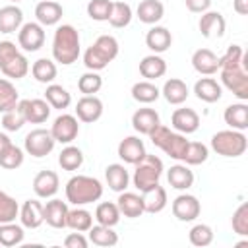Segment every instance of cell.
<instances>
[{
  "mask_svg": "<svg viewBox=\"0 0 248 248\" xmlns=\"http://www.w3.org/2000/svg\"><path fill=\"white\" fill-rule=\"evenodd\" d=\"M221 83L240 101H248V62L240 45H231L219 56Z\"/></svg>",
  "mask_w": 248,
  "mask_h": 248,
  "instance_id": "obj_1",
  "label": "cell"
},
{
  "mask_svg": "<svg viewBox=\"0 0 248 248\" xmlns=\"http://www.w3.org/2000/svg\"><path fill=\"white\" fill-rule=\"evenodd\" d=\"M79 33L74 25L62 23L56 27L52 37V58L62 66H70L79 58Z\"/></svg>",
  "mask_w": 248,
  "mask_h": 248,
  "instance_id": "obj_2",
  "label": "cell"
},
{
  "mask_svg": "<svg viewBox=\"0 0 248 248\" xmlns=\"http://www.w3.org/2000/svg\"><path fill=\"white\" fill-rule=\"evenodd\" d=\"M103 196V184L95 176L76 174L66 182V200L72 205H87Z\"/></svg>",
  "mask_w": 248,
  "mask_h": 248,
  "instance_id": "obj_3",
  "label": "cell"
},
{
  "mask_svg": "<svg viewBox=\"0 0 248 248\" xmlns=\"http://www.w3.org/2000/svg\"><path fill=\"white\" fill-rule=\"evenodd\" d=\"M118 41L112 35H101L97 41L83 52V64L91 72L105 70L118 56Z\"/></svg>",
  "mask_w": 248,
  "mask_h": 248,
  "instance_id": "obj_4",
  "label": "cell"
},
{
  "mask_svg": "<svg viewBox=\"0 0 248 248\" xmlns=\"http://www.w3.org/2000/svg\"><path fill=\"white\" fill-rule=\"evenodd\" d=\"M149 140L155 147H159L161 151H165L170 159H176V161H182L184 153H186V147H188V141L184 134L176 132V130H170L163 124H159L151 134H149Z\"/></svg>",
  "mask_w": 248,
  "mask_h": 248,
  "instance_id": "obj_5",
  "label": "cell"
},
{
  "mask_svg": "<svg viewBox=\"0 0 248 248\" xmlns=\"http://www.w3.org/2000/svg\"><path fill=\"white\" fill-rule=\"evenodd\" d=\"M248 147V138L240 130H219L211 136V149L221 157H240Z\"/></svg>",
  "mask_w": 248,
  "mask_h": 248,
  "instance_id": "obj_6",
  "label": "cell"
},
{
  "mask_svg": "<svg viewBox=\"0 0 248 248\" xmlns=\"http://www.w3.org/2000/svg\"><path fill=\"white\" fill-rule=\"evenodd\" d=\"M134 174H132V182L140 192H145L149 188H153L155 184H159V178L165 170L163 161L157 155H149L145 153L141 161H138L134 165Z\"/></svg>",
  "mask_w": 248,
  "mask_h": 248,
  "instance_id": "obj_7",
  "label": "cell"
},
{
  "mask_svg": "<svg viewBox=\"0 0 248 248\" xmlns=\"http://www.w3.org/2000/svg\"><path fill=\"white\" fill-rule=\"evenodd\" d=\"M56 145V140L52 138L50 130H45V128H35L31 130L27 136H25V141H23V147L25 151L31 155V157H46Z\"/></svg>",
  "mask_w": 248,
  "mask_h": 248,
  "instance_id": "obj_8",
  "label": "cell"
},
{
  "mask_svg": "<svg viewBox=\"0 0 248 248\" xmlns=\"http://www.w3.org/2000/svg\"><path fill=\"white\" fill-rule=\"evenodd\" d=\"M17 45L25 52H37L45 45V27L39 21H27L17 29Z\"/></svg>",
  "mask_w": 248,
  "mask_h": 248,
  "instance_id": "obj_9",
  "label": "cell"
},
{
  "mask_svg": "<svg viewBox=\"0 0 248 248\" xmlns=\"http://www.w3.org/2000/svg\"><path fill=\"white\" fill-rule=\"evenodd\" d=\"M50 134L52 138L58 141V143H72L78 134H79V122H78V116L74 114H66L62 112L60 116L54 118L52 126H50Z\"/></svg>",
  "mask_w": 248,
  "mask_h": 248,
  "instance_id": "obj_10",
  "label": "cell"
},
{
  "mask_svg": "<svg viewBox=\"0 0 248 248\" xmlns=\"http://www.w3.org/2000/svg\"><path fill=\"white\" fill-rule=\"evenodd\" d=\"M172 215L182 221V223H190V221H196L202 213V203L196 196L192 194H180L172 200Z\"/></svg>",
  "mask_w": 248,
  "mask_h": 248,
  "instance_id": "obj_11",
  "label": "cell"
},
{
  "mask_svg": "<svg viewBox=\"0 0 248 248\" xmlns=\"http://www.w3.org/2000/svg\"><path fill=\"white\" fill-rule=\"evenodd\" d=\"M76 116L79 122L93 124L103 116V101L95 95H83L76 103Z\"/></svg>",
  "mask_w": 248,
  "mask_h": 248,
  "instance_id": "obj_12",
  "label": "cell"
},
{
  "mask_svg": "<svg viewBox=\"0 0 248 248\" xmlns=\"http://www.w3.org/2000/svg\"><path fill=\"white\" fill-rule=\"evenodd\" d=\"M17 105L25 116V122L43 124L50 116V105L45 99H21Z\"/></svg>",
  "mask_w": 248,
  "mask_h": 248,
  "instance_id": "obj_13",
  "label": "cell"
},
{
  "mask_svg": "<svg viewBox=\"0 0 248 248\" xmlns=\"http://www.w3.org/2000/svg\"><path fill=\"white\" fill-rule=\"evenodd\" d=\"M170 126L172 130L180 132V134H194L198 128H200V114L194 110V108H176L170 116Z\"/></svg>",
  "mask_w": 248,
  "mask_h": 248,
  "instance_id": "obj_14",
  "label": "cell"
},
{
  "mask_svg": "<svg viewBox=\"0 0 248 248\" xmlns=\"http://www.w3.org/2000/svg\"><path fill=\"white\" fill-rule=\"evenodd\" d=\"M58 188H60V178L54 170H41L33 178V192L37 194V198H43V200L54 198Z\"/></svg>",
  "mask_w": 248,
  "mask_h": 248,
  "instance_id": "obj_15",
  "label": "cell"
},
{
  "mask_svg": "<svg viewBox=\"0 0 248 248\" xmlns=\"http://www.w3.org/2000/svg\"><path fill=\"white\" fill-rule=\"evenodd\" d=\"M145 143L143 140H140L138 136H126L120 143H118V157L128 163V165H136L138 161L143 159L145 155Z\"/></svg>",
  "mask_w": 248,
  "mask_h": 248,
  "instance_id": "obj_16",
  "label": "cell"
},
{
  "mask_svg": "<svg viewBox=\"0 0 248 248\" xmlns=\"http://www.w3.org/2000/svg\"><path fill=\"white\" fill-rule=\"evenodd\" d=\"M43 217H45V223L50 225L52 229H64L66 227V217H68L66 202L50 198L46 203H43Z\"/></svg>",
  "mask_w": 248,
  "mask_h": 248,
  "instance_id": "obj_17",
  "label": "cell"
},
{
  "mask_svg": "<svg viewBox=\"0 0 248 248\" xmlns=\"http://www.w3.org/2000/svg\"><path fill=\"white\" fill-rule=\"evenodd\" d=\"M200 33L205 37V39H213V37H223L225 35V27H227V21L223 17V14L219 12H203L202 17H200Z\"/></svg>",
  "mask_w": 248,
  "mask_h": 248,
  "instance_id": "obj_18",
  "label": "cell"
},
{
  "mask_svg": "<svg viewBox=\"0 0 248 248\" xmlns=\"http://www.w3.org/2000/svg\"><path fill=\"white\" fill-rule=\"evenodd\" d=\"M161 124V118H159V112L155 108H149V107H141L138 108L134 114H132V126L138 134H143V136H149L157 126Z\"/></svg>",
  "mask_w": 248,
  "mask_h": 248,
  "instance_id": "obj_19",
  "label": "cell"
},
{
  "mask_svg": "<svg viewBox=\"0 0 248 248\" xmlns=\"http://www.w3.org/2000/svg\"><path fill=\"white\" fill-rule=\"evenodd\" d=\"M64 16L62 6L56 0H43L35 6V17L43 27H50L56 25Z\"/></svg>",
  "mask_w": 248,
  "mask_h": 248,
  "instance_id": "obj_20",
  "label": "cell"
},
{
  "mask_svg": "<svg viewBox=\"0 0 248 248\" xmlns=\"http://www.w3.org/2000/svg\"><path fill=\"white\" fill-rule=\"evenodd\" d=\"M192 66L202 76H213L219 72V56L209 48H198L192 54Z\"/></svg>",
  "mask_w": 248,
  "mask_h": 248,
  "instance_id": "obj_21",
  "label": "cell"
},
{
  "mask_svg": "<svg viewBox=\"0 0 248 248\" xmlns=\"http://www.w3.org/2000/svg\"><path fill=\"white\" fill-rule=\"evenodd\" d=\"M19 221L25 229H39L45 223L43 217V203L39 200H25L19 207Z\"/></svg>",
  "mask_w": 248,
  "mask_h": 248,
  "instance_id": "obj_22",
  "label": "cell"
},
{
  "mask_svg": "<svg viewBox=\"0 0 248 248\" xmlns=\"http://www.w3.org/2000/svg\"><path fill=\"white\" fill-rule=\"evenodd\" d=\"M145 45L149 50H153V54H161V52L169 50V46L172 45V35L167 27L153 25L145 35Z\"/></svg>",
  "mask_w": 248,
  "mask_h": 248,
  "instance_id": "obj_23",
  "label": "cell"
},
{
  "mask_svg": "<svg viewBox=\"0 0 248 248\" xmlns=\"http://www.w3.org/2000/svg\"><path fill=\"white\" fill-rule=\"evenodd\" d=\"M116 205L120 209V215L128 217V219H136L141 213H145L141 196L140 194H134V192H126V190L120 192L118 194V200H116Z\"/></svg>",
  "mask_w": 248,
  "mask_h": 248,
  "instance_id": "obj_24",
  "label": "cell"
},
{
  "mask_svg": "<svg viewBox=\"0 0 248 248\" xmlns=\"http://www.w3.org/2000/svg\"><path fill=\"white\" fill-rule=\"evenodd\" d=\"M223 120H225V124L229 128L244 132L248 128V105L244 101L229 105L225 108V112H223Z\"/></svg>",
  "mask_w": 248,
  "mask_h": 248,
  "instance_id": "obj_25",
  "label": "cell"
},
{
  "mask_svg": "<svg viewBox=\"0 0 248 248\" xmlns=\"http://www.w3.org/2000/svg\"><path fill=\"white\" fill-rule=\"evenodd\" d=\"M194 93L203 103H217L223 97V87L213 78H202L194 83Z\"/></svg>",
  "mask_w": 248,
  "mask_h": 248,
  "instance_id": "obj_26",
  "label": "cell"
},
{
  "mask_svg": "<svg viewBox=\"0 0 248 248\" xmlns=\"http://www.w3.org/2000/svg\"><path fill=\"white\" fill-rule=\"evenodd\" d=\"M136 16L140 17L141 23L155 25L157 21L163 19L165 16V6L161 0H141L136 8Z\"/></svg>",
  "mask_w": 248,
  "mask_h": 248,
  "instance_id": "obj_27",
  "label": "cell"
},
{
  "mask_svg": "<svg viewBox=\"0 0 248 248\" xmlns=\"http://www.w3.org/2000/svg\"><path fill=\"white\" fill-rule=\"evenodd\" d=\"M23 25V12L16 4L0 8V33H16Z\"/></svg>",
  "mask_w": 248,
  "mask_h": 248,
  "instance_id": "obj_28",
  "label": "cell"
},
{
  "mask_svg": "<svg viewBox=\"0 0 248 248\" xmlns=\"http://www.w3.org/2000/svg\"><path fill=\"white\" fill-rule=\"evenodd\" d=\"M140 74L151 81V79H157V78H163L167 74V62L163 56L159 54H147L140 60Z\"/></svg>",
  "mask_w": 248,
  "mask_h": 248,
  "instance_id": "obj_29",
  "label": "cell"
},
{
  "mask_svg": "<svg viewBox=\"0 0 248 248\" xmlns=\"http://www.w3.org/2000/svg\"><path fill=\"white\" fill-rule=\"evenodd\" d=\"M105 180H107V184H108V188L112 190V192H124L126 188H128V184H130V174H128V170H126V167L124 165H120V163H112V165H108L107 169H105Z\"/></svg>",
  "mask_w": 248,
  "mask_h": 248,
  "instance_id": "obj_30",
  "label": "cell"
},
{
  "mask_svg": "<svg viewBox=\"0 0 248 248\" xmlns=\"http://www.w3.org/2000/svg\"><path fill=\"white\" fill-rule=\"evenodd\" d=\"M141 200H143V209L147 213H161L167 207V190L161 184H155L153 188L141 192Z\"/></svg>",
  "mask_w": 248,
  "mask_h": 248,
  "instance_id": "obj_31",
  "label": "cell"
},
{
  "mask_svg": "<svg viewBox=\"0 0 248 248\" xmlns=\"http://www.w3.org/2000/svg\"><path fill=\"white\" fill-rule=\"evenodd\" d=\"M161 95H163L165 101L170 103V105H182V103L188 99L190 91H188V85H186L182 79L170 78V79L165 81V85H163V89H161Z\"/></svg>",
  "mask_w": 248,
  "mask_h": 248,
  "instance_id": "obj_32",
  "label": "cell"
},
{
  "mask_svg": "<svg viewBox=\"0 0 248 248\" xmlns=\"http://www.w3.org/2000/svg\"><path fill=\"white\" fill-rule=\"evenodd\" d=\"M167 180L174 190H188L194 186V172L188 169V165H172L167 170Z\"/></svg>",
  "mask_w": 248,
  "mask_h": 248,
  "instance_id": "obj_33",
  "label": "cell"
},
{
  "mask_svg": "<svg viewBox=\"0 0 248 248\" xmlns=\"http://www.w3.org/2000/svg\"><path fill=\"white\" fill-rule=\"evenodd\" d=\"M87 234H89V242L101 248H110L118 244V234L112 231V227H107V225H99V223L91 225Z\"/></svg>",
  "mask_w": 248,
  "mask_h": 248,
  "instance_id": "obj_34",
  "label": "cell"
},
{
  "mask_svg": "<svg viewBox=\"0 0 248 248\" xmlns=\"http://www.w3.org/2000/svg\"><path fill=\"white\" fill-rule=\"evenodd\" d=\"M93 225V215L83 209V205H76L74 209H68V217H66V227L78 232H87Z\"/></svg>",
  "mask_w": 248,
  "mask_h": 248,
  "instance_id": "obj_35",
  "label": "cell"
},
{
  "mask_svg": "<svg viewBox=\"0 0 248 248\" xmlns=\"http://www.w3.org/2000/svg\"><path fill=\"white\" fill-rule=\"evenodd\" d=\"M45 101L50 105V108H58L64 110L72 105V95L68 93L66 87L58 85V83H48L46 91H45Z\"/></svg>",
  "mask_w": 248,
  "mask_h": 248,
  "instance_id": "obj_36",
  "label": "cell"
},
{
  "mask_svg": "<svg viewBox=\"0 0 248 248\" xmlns=\"http://www.w3.org/2000/svg\"><path fill=\"white\" fill-rule=\"evenodd\" d=\"M132 97L138 103L149 105V103H153V101H157L161 97V89L153 81L143 79V81H138V83L132 85Z\"/></svg>",
  "mask_w": 248,
  "mask_h": 248,
  "instance_id": "obj_37",
  "label": "cell"
},
{
  "mask_svg": "<svg viewBox=\"0 0 248 248\" xmlns=\"http://www.w3.org/2000/svg\"><path fill=\"white\" fill-rule=\"evenodd\" d=\"M23 225H16V221L12 223H0V246L12 248V246H19L23 242Z\"/></svg>",
  "mask_w": 248,
  "mask_h": 248,
  "instance_id": "obj_38",
  "label": "cell"
},
{
  "mask_svg": "<svg viewBox=\"0 0 248 248\" xmlns=\"http://www.w3.org/2000/svg\"><path fill=\"white\" fill-rule=\"evenodd\" d=\"M31 74L39 83H52L56 79L58 70H56V64L50 58H39V60L33 62Z\"/></svg>",
  "mask_w": 248,
  "mask_h": 248,
  "instance_id": "obj_39",
  "label": "cell"
},
{
  "mask_svg": "<svg viewBox=\"0 0 248 248\" xmlns=\"http://www.w3.org/2000/svg\"><path fill=\"white\" fill-rule=\"evenodd\" d=\"M58 165L64 169V170H78L81 165H83V153L79 147L76 145H66L60 155H58Z\"/></svg>",
  "mask_w": 248,
  "mask_h": 248,
  "instance_id": "obj_40",
  "label": "cell"
},
{
  "mask_svg": "<svg viewBox=\"0 0 248 248\" xmlns=\"http://www.w3.org/2000/svg\"><path fill=\"white\" fill-rule=\"evenodd\" d=\"M95 221L99 225H107V227L118 225V221H120V209H118V205L112 203V202L99 203L97 209H95Z\"/></svg>",
  "mask_w": 248,
  "mask_h": 248,
  "instance_id": "obj_41",
  "label": "cell"
},
{
  "mask_svg": "<svg viewBox=\"0 0 248 248\" xmlns=\"http://www.w3.org/2000/svg\"><path fill=\"white\" fill-rule=\"evenodd\" d=\"M134 17V12L130 8V4L126 2H112V10H110V16H108V23L116 29H122L126 25H130Z\"/></svg>",
  "mask_w": 248,
  "mask_h": 248,
  "instance_id": "obj_42",
  "label": "cell"
},
{
  "mask_svg": "<svg viewBox=\"0 0 248 248\" xmlns=\"http://www.w3.org/2000/svg\"><path fill=\"white\" fill-rule=\"evenodd\" d=\"M0 72H2L6 78H10V79H21V78H25L27 72H29V60H27L21 52H17L6 66L0 68Z\"/></svg>",
  "mask_w": 248,
  "mask_h": 248,
  "instance_id": "obj_43",
  "label": "cell"
},
{
  "mask_svg": "<svg viewBox=\"0 0 248 248\" xmlns=\"http://www.w3.org/2000/svg\"><path fill=\"white\" fill-rule=\"evenodd\" d=\"M17 103H19V93H17L16 85L10 79L0 78V112L14 108Z\"/></svg>",
  "mask_w": 248,
  "mask_h": 248,
  "instance_id": "obj_44",
  "label": "cell"
},
{
  "mask_svg": "<svg viewBox=\"0 0 248 248\" xmlns=\"http://www.w3.org/2000/svg\"><path fill=\"white\" fill-rule=\"evenodd\" d=\"M209 157V149L205 143L202 141H188V147H186V153L182 157V163L184 165H202L205 163Z\"/></svg>",
  "mask_w": 248,
  "mask_h": 248,
  "instance_id": "obj_45",
  "label": "cell"
},
{
  "mask_svg": "<svg viewBox=\"0 0 248 248\" xmlns=\"http://www.w3.org/2000/svg\"><path fill=\"white\" fill-rule=\"evenodd\" d=\"M23 157H25L23 155V149L17 147V145H14V143H10L0 153V167H4L8 170H14V169H17V167L23 165Z\"/></svg>",
  "mask_w": 248,
  "mask_h": 248,
  "instance_id": "obj_46",
  "label": "cell"
},
{
  "mask_svg": "<svg viewBox=\"0 0 248 248\" xmlns=\"http://www.w3.org/2000/svg\"><path fill=\"white\" fill-rule=\"evenodd\" d=\"M188 238H190V242L194 246H200V248L209 246L213 242V229L209 225H205V223H198V225H194L190 229Z\"/></svg>",
  "mask_w": 248,
  "mask_h": 248,
  "instance_id": "obj_47",
  "label": "cell"
},
{
  "mask_svg": "<svg viewBox=\"0 0 248 248\" xmlns=\"http://www.w3.org/2000/svg\"><path fill=\"white\" fill-rule=\"evenodd\" d=\"M19 215V205L17 202L0 190V223H12L16 221V217Z\"/></svg>",
  "mask_w": 248,
  "mask_h": 248,
  "instance_id": "obj_48",
  "label": "cell"
},
{
  "mask_svg": "<svg viewBox=\"0 0 248 248\" xmlns=\"http://www.w3.org/2000/svg\"><path fill=\"white\" fill-rule=\"evenodd\" d=\"M103 87V78L97 74V72H85L79 79H78V89L83 93V95H95L99 93Z\"/></svg>",
  "mask_w": 248,
  "mask_h": 248,
  "instance_id": "obj_49",
  "label": "cell"
},
{
  "mask_svg": "<svg viewBox=\"0 0 248 248\" xmlns=\"http://www.w3.org/2000/svg\"><path fill=\"white\" fill-rule=\"evenodd\" d=\"M112 10V0H89L87 4V16L95 21H108Z\"/></svg>",
  "mask_w": 248,
  "mask_h": 248,
  "instance_id": "obj_50",
  "label": "cell"
},
{
  "mask_svg": "<svg viewBox=\"0 0 248 248\" xmlns=\"http://www.w3.org/2000/svg\"><path fill=\"white\" fill-rule=\"evenodd\" d=\"M23 124H25V116H23L19 105L2 112V126H4L6 132H17V130H21Z\"/></svg>",
  "mask_w": 248,
  "mask_h": 248,
  "instance_id": "obj_51",
  "label": "cell"
},
{
  "mask_svg": "<svg viewBox=\"0 0 248 248\" xmlns=\"http://www.w3.org/2000/svg\"><path fill=\"white\" fill-rule=\"evenodd\" d=\"M231 225H232V231L240 236H248V203H240L236 207V211L232 213V219H231Z\"/></svg>",
  "mask_w": 248,
  "mask_h": 248,
  "instance_id": "obj_52",
  "label": "cell"
},
{
  "mask_svg": "<svg viewBox=\"0 0 248 248\" xmlns=\"http://www.w3.org/2000/svg\"><path fill=\"white\" fill-rule=\"evenodd\" d=\"M17 52H19V48L16 46V43H12V41H0V68L6 66Z\"/></svg>",
  "mask_w": 248,
  "mask_h": 248,
  "instance_id": "obj_53",
  "label": "cell"
},
{
  "mask_svg": "<svg viewBox=\"0 0 248 248\" xmlns=\"http://www.w3.org/2000/svg\"><path fill=\"white\" fill-rule=\"evenodd\" d=\"M64 246L66 248H87L89 246V238L83 236V232H70L66 238H64Z\"/></svg>",
  "mask_w": 248,
  "mask_h": 248,
  "instance_id": "obj_54",
  "label": "cell"
},
{
  "mask_svg": "<svg viewBox=\"0 0 248 248\" xmlns=\"http://www.w3.org/2000/svg\"><path fill=\"white\" fill-rule=\"evenodd\" d=\"M186 2V8L194 14H203L211 8V0H184Z\"/></svg>",
  "mask_w": 248,
  "mask_h": 248,
  "instance_id": "obj_55",
  "label": "cell"
},
{
  "mask_svg": "<svg viewBox=\"0 0 248 248\" xmlns=\"http://www.w3.org/2000/svg\"><path fill=\"white\" fill-rule=\"evenodd\" d=\"M232 10L238 16H246L248 14V0H232Z\"/></svg>",
  "mask_w": 248,
  "mask_h": 248,
  "instance_id": "obj_56",
  "label": "cell"
},
{
  "mask_svg": "<svg viewBox=\"0 0 248 248\" xmlns=\"http://www.w3.org/2000/svg\"><path fill=\"white\" fill-rule=\"evenodd\" d=\"M10 143H12L10 136H8L6 132H0V153H2V151H4V149L10 145Z\"/></svg>",
  "mask_w": 248,
  "mask_h": 248,
  "instance_id": "obj_57",
  "label": "cell"
},
{
  "mask_svg": "<svg viewBox=\"0 0 248 248\" xmlns=\"http://www.w3.org/2000/svg\"><path fill=\"white\" fill-rule=\"evenodd\" d=\"M10 2H14V4H17V2H21V0H10Z\"/></svg>",
  "mask_w": 248,
  "mask_h": 248,
  "instance_id": "obj_58",
  "label": "cell"
}]
</instances>
